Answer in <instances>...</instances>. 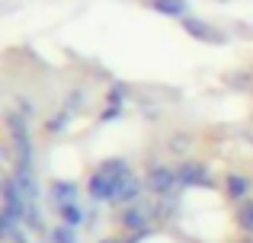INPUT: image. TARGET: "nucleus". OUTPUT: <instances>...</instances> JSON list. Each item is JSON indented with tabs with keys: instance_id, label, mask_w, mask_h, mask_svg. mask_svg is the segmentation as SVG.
<instances>
[{
	"instance_id": "f257e3e1",
	"label": "nucleus",
	"mask_w": 253,
	"mask_h": 243,
	"mask_svg": "<svg viewBox=\"0 0 253 243\" xmlns=\"http://www.w3.org/2000/svg\"><path fill=\"white\" fill-rule=\"evenodd\" d=\"M3 125H6V144L16 157L13 163L16 167H36V144H32V135H29V119L19 109H6Z\"/></svg>"
},
{
	"instance_id": "f03ea898",
	"label": "nucleus",
	"mask_w": 253,
	"mask_h": 243,
	"mask_svg": "<svg viewBox=\"0 0 253 243\" xmlns=\"http://www.w3.org/2000/svg\"><path fill=\"white\" fill-rule=\"evenodd\" d=\"M144 186L148 192L154 195H170V192H179V182H176V167H167L161 160H151L148 163V173H144Z\"/></svg>"
},
{
	"instance_id": "7ed1b4c3",
	"label": "nucleus",
	"mask_w": 253,
	"mask_h": 243,
	"mask_svg": "<svg viewBox=\"0 0 253 243\" xmlns=\"http://www.w3.org/2000/svg\"><path fill=\"white\" fill-rule=\"evenodd\" d=\"M176 182H179V189H211L215 186L211 170L199 160H189V157H183L176 163Z\"/></svg>"
},
{
	"instance_id": "20e7f679",
	"label": "nucleus",
	"mask_w": 253,
	"mask_h": 243,
	"mask_svg": "<svg viewBox=\"0 0 253 243\" xmlns=\"http://www.w3.org/2000/svg\"><path fill=\"white\" fill-rule=\"evenodd\" d=\"M0 192H3V208H0V214L3 218H13L23 224L26 218V208H29V199L23 195V189L16 186V179H13V173L3 176V182H0Z\"/></svg>"
},
{
	"instance_id": "39448f33",
	"label": "nucleus",
	"mask_w": 253,
	"mask_h": 243,
	"mask_svg": "<svg viewBox=\"0 0 253 243\" xmlns=\"http://www.w3.org/2000/svg\"><path fill=\"white\" fill-rule=\"evenodd\" d=\"M119 182L122 179H116V176H109V173H103V170H93V176L86 179V195H90L96 205H116V199H119Z\"/></svg>"
},
{
	"instance_id": "423d86ee",
	"label": "nucleus",
	"mask_w": 253,
	"mask_h": 243,
	"mask_svg": "<svg viewBox=\"0 0 253 243\" xmlns=\"http://www.w3.org/2000/svg\"><path fill=\"white\" fill-rule=\"evenodd\" d=\"M154 224V202H135V205L122 208V227L131 234H148V227Z\"/></svg>"
},
{
	"instance_id": "0eeeda50",
	"label": "nucleus",
	"mask_w": 253,
	"mask_h": 243,
	"mask_svg": "<svg viewBox=\"0 0 253 243\" xmlns=\"http://www.w3.org/2000/svg\"><path fill=\"white\" fill-rule=\"evenodd\" d=\"M148 192V186H144V179L141 176H135V173H128L122 182H119V199H116V205H135V202H141V195Z\"/></svg>"
},
{
	"instance_id": "6e6552de",
	"label": "nucleus",
	"mask_w": 253,
	"mask_h": 243,
	"mask_svg": "<svg viewBox=\"0 0 253 243\" xmlns=\"http://www.w3.org/2000/svg\"><path fill=\"white\" fill-rule=\"evenodd\" d=\"M183 32H189V35L199 38V42H211V45H221L224 42V35L215 29V26L202 23V19H196V16H186L183 19Z\"/></svg>"
},
{
	"instance_id": "1a4fd4ad",
	"label": "nucleus",
	"mask_w": 253,
	"mask_h": 243,
	"mask_svg": "<svg viewBox=\"0 0 253 243\" xmlns=\"http://www.w3.org/2000/svg\"><path fill=\"white\" fill-rule=\"evenodd\" d=\"M13 179H16V186L23 189V195L29 202H39V195H42V186H39V179H36V167H16L13 163Z\"/></svg>"
},
{
	"instance_id": "9d476101",
	"label": "nucleus",
	"mask_w": 253,
	"mask_h": 243,
	"mask_svg": "<svg viewBox=\"0 0 253 243\" xmlns=\"http://www.w3.org/2000/svg\"><path fill=\"white\" fill-rule=\"evenodd\" d=\"M48 199H51V205H55V208L71 205V202L81 199V186H77L74 179H55L48 186Z\"/></svg>"
},
{
	"instance_id": "9b49d317",
	"label": "nucleus",
	"mask_w": 253,
	"mask_h": 243,
	"mask_svg": "<svg viewBox=\"0 0 253 243\" xmlns=\"http://www.w3.org/2000/svg\"><path fill=\"white\" fill-rule=\"evenodd\" d=\"M148 6L161 16H170V19H179L183 23L186 16H192V6L189 0H148Z\"/></svg>"
},
{
	"instance_id": "f8f14e48",
	"label": "nucleus",
	"mask_w": 253,
	"mask_h": 243,
	"mask_svg": "<svg viewBox=\"0 0 253 243\" xmlns=\"http://www.w3.org/2000/svg\"><path fill=\"white\" fill-rule=\"evenodd\" d=\"M250 189H253V182L244 173H228V179H224V192H228L231 202H247Z\"/></svg>"
},
{
	"instance_id": "ddd939ff",
	"label": "nucleus",
	"mask_w": 253,
	"mask_h": 243,
	"mask_svg": "<svg viewBox=\"0 0 253 243\" xmlns=\"http://www.w3.org/2000/svg\"><path fill=\"white\" fill-rule=\"evenodd\" d=\"M179 208V192H170V195H157L154 199V221H170Z\"/></svg>"
},
{
	"instance_id": "4468645a",
	"label": "nucleus",
	"mask_w": 253,
	"mask_h": 243,
	"mask_svg": "<svg viewBox=\"0 0 253 243\" xmlns=\"http://www.w3.org/2000/svg\"><path fill=\"white\" fill-rule=\"evenodd\" d=\"M55 211H58V218H61V224H71V227H81L84 221H90V214L84 211V205H81V202L61 205V208H55Z\"/></svg>"
},
{
	"instance_id": "2eb2a0df",
	"label": "nucleus",
	"mask_w": 253,
	"mask_h": 243,
	"mask_svg": "<svg viewBox=\"0 0 253 243\" xmlns=\"http://www.w3.org/2000/svg\"><path fill=\"white\" fill-rule=\"evenodd\" d=\"M48 243H81V234H77V227L71 224H58L48 231V237H45Z\"/></svg>"
},
{
	"instance_id": "dca6fc26",
	"label": "nucleus",
	"mask_w": 253,
	"mask_h": 243,
	"mask_svg": "<svg viewBox=\"0 0 253 243\" xmlns=\"http://www.w3.org/2000/svg\"><path fill=\"white\" fill-rule=\"evenodd\" d=\"M71 119H74V112H71V109H58L55 115H51L48 122H45V131H48V135H61V131H68V125H71Z\"/></svg>"
},
{
	"instance_id": "f3484780",
	"label": "nucleus",
	"mask_w": 253,
	"mask_h": 243,
	"mask_svg": "<svg viewBox=\"0 0 253 243\" xmlns=\"http://www.w3.org/2000/svg\"><path fill=\"white\" fill-rule=\"evenodd\" d=\"M23 227L29 234H39L45 227V218H42V208H39V202H29V208H26V218H23Z\"/></svg>"
},
{
	"instance_id": "a211bd4d",
	"label": "nucleus",
	"mask_w": 253,
	"mask_h": 243,
	"mask_svg": "<svg viewBox=\"0 0 253 243\" xmlns=\"http://www.w3.org/2000/svg\"><path fill=\"white\" fill-rule=\"evenodd\" d=\"M237 224H241L244 234L253 237V202H241L237 205Z\"/></svg>"
},
{
	"instance_id": "6ab92c4d",
	"label": "nucleus",
	"mask_w": 253,
	"mask_h": 243,
	"mask_svg": "<svg viewBox=\"0 0 253 243\" xmlns=\"http://www.w3.org/2000/svg\"><path fill=\"white\" fill-rule=\"evenodd\" d=\"M86 106V93L84 90H74V93H68V100H64V109H71V112H81Z\"/></svg>"
},
{
	"instance_id": "aec40b11",
	"label": "nucleus",
	"mask_w": 253,
	"mask_h": 243,
	"mask_svg": "<svg viewBox=\"0 0 253 243\" xmlns=\"http://www.w3.org/2000/svg\"><path fill=\"white\" fill-rule=\"evenodd\" d=\"M167 147H170V154H186V150H189V138H186V135H173L170 138V141H167Z\"/></svg>"
},
{
	"instance_id": "412c9836",
	"label": "nucleus",
	"mask_w": 253,
	"mask_h": 243,
	"mask_svg": "<svg viewBox=\"0 0 253 243\" xmlns=\"http://www.w3.org/2000/svg\"><path fill=\"white\" fill-rule=\"evenodd\" d=\"M125 112V109H122V103H106V109H103V112H99V122H112V119H119V115H122Z\"/></svg>"
},
{
	"instance_id": "4be33fe9",
	"label": "nucleus",
	"mask_w": 253,
	"mask_h": 243,
	"mask_svg": "<svg viewBox=\"0 0 253 243\" xmlns=\"http://www.w3.org/2000/svg\"><path fill=\"white\" fill-rule=\"evenodd\" d=\"M16 109L26 115V119H32V115H36V103H32L29 96H19V100H16Z\"/></svg>"
},
{
	"instance_id": "5701e85b",
	"label": "nucleus",
	"mask_w": 253,
	"mask_h": 243,
	"mask_svg": "<svg viewBox=\"0 0 253 243\" xmlns=\"http://www.w3.org/2000/svg\"><path fill=\"white\" fill-rule=\"evenodd\" d=\"M99 243H116V240H109V237H106V240H99Z\"/></svg>"
},
{
	"instance_id": "b1692460",
	"label": "nucleus",
	"mask_w": 253,
	"mask_h": 243,
	"mask_svg": "<svg viewBox=\"0 0 253 243\" xmlns=\"http://www.w3.org/2000/svg\"><path fill=\"white\" fill-rule=\"evenodd\" d=\"M250 243H253V240H250Z\"/></svg>"
}]
</instances>
